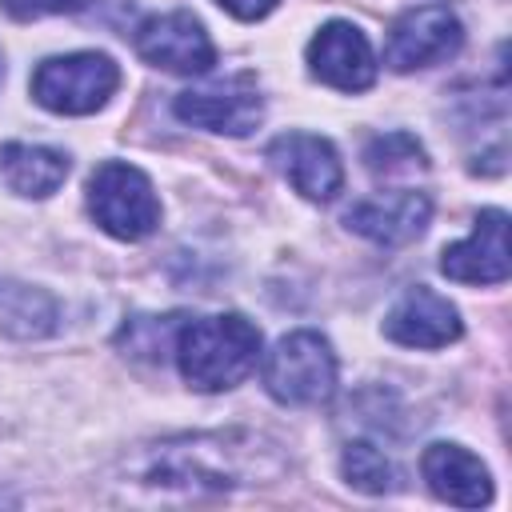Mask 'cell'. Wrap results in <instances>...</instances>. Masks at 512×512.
Wrapping results in <instances>:
<instances>
[{
    "mask_svg": "<svg viewBox=\"0 0 512 512\" xmlns=\"http://www.w3.org/2000/svg\"><path fill=\"white\" fill-rule=\"evenodd\" d=\"M128 484L152 496H224L252 484H272L288 472L276 440L252 428L184 432L140 448L128 464Z\"/></svg>",
    "mask_w": 512,
    "mask_h": 512,
    "instance_id": "1",
    "label": "cell"
},
{
    "mask_svg": "<svg viewBox=\"0 0 512 512\" xmlns=\"http://www.w3.org/2000/svg\"><path fill=\"white\" fill-rule=\"evenodd\" d=\"M180 376L196 392H224L236 388L260 360V328L240 312L220 316H192L180 320L172 340Z\"/></svg>",
    "mask_w": 512,
    "mask_h": 512,
    "instance_id": "2",
    "label": "cell"
},
{
    "mask_svg": "<svg viewBox=\"0 0 512 512\" xmlns=\"http://www.w3.org/2000/svg\"><path fill=\"white\" fill-rule=\"evenodd\" d=\"M264 388L292 408L328 404L336 392V352L320 332H288L264 356Z\"/></svg>",
    "mask_w": 512,
    "mask_h": 512,
    "instance_id": "3",
    "label": "cell"
},
{
    "mask_svg": "<svg viewBox=\"0 0 512 512\" xmlns=\"http://www.w3.org/2000/svg\"><path fill=\"white\" fill-rule=\"evenodd\" d=\"M88 212L116 240H144L160 228V200L152 180L120 160H104L88 176Z\"/></svg>",
    "mask_w": 512,
    "mask_h": 512,
    "instance_id": "4",
    "label": "cell"
},
{
    "mask_svg": "<svg viewBox=\"0 0 512 512\" xmlns=\"http://www.w3.org/2000/svg\"><path fill=\"white\" fill-rule=\"evenodd\" d=\"M120 88V68L104 52L52 56L32 72V96L40 108L60 116H88L112 100Z\"/></svg>",
    "mask_w": 512,
    "mask_h": 512,
    "instance_id": "5",
    "label": "cell"
},
{
    "mask_svg": "<svg viewBox=\"0 0 512 512\" xmlns=\"http://www.w3.org/2000/svg\"><path fill=\"white\" fill-rule=\"evenodd\" d=\"M464 28L448 4H420L408 8L384 40V64L392 72H416L428 64H444L460 52Z\"/></svg>",
    "mask_w": 512,
    "mask_h": 512,
    "instance_id": "6",
    "label": "cell"
},
{
    "mask_svg": "<svg viewBox=\"0 0 512 512\" xmlns=\"http://www.w3.org/2000/svg\"><path fill=\"white\" fill-rule=\"evenodd\" d=\"M176 116L192 128H208V132H224V136H248L264 120V96L256 88V76L236 72V76L212 80L204 88L180 92Z\"/></svg>",
    "mask_w": 512,
    "mask_h": 512,
    "instance_id": "7",
    "label": "cell"
},
{
    "mask_svg": "<svg viewBox=\"0 0 512 512\" xmlns=\"http://www.w3.org/2000/svg\"><path fill=\"white\" fill-rule=\"evenodd\" d=\"M136 52L148 64H156L164 72H180V76H200L216 64V48L192 12L148 16L136 28Z\"/></svg>",
    "mask_w": 512,
    "mask_h": 512,
    "instance_id": "8",
    "label": "cell"
},
{
    "mask_svg": "<svg viewBox=\"0 0 512 512\" xmlns=\"http://www.w3.org/2000/svg\"><path fill=\"white\" fill-rule=\"evenodd\" d=\"M308 68L316 80L340 92H364L376 80V56L368 36L348 20H328L308 40Z\"/></svg>",
    "mask_w": 512,
    "mask_h": 512,
    "instance_id": "9",
    "label": "cell"
},
{
    "mask_svg": "<svg viewBox=\"0 0 512 512\" xmlns=\"http://www.w3.org/2000/svg\"><path fill=\"white\" fill-rule=\"evenodd\" d=\"M268 160L276 164V172L308 200H332L344 188V164L336 156V148L324 136L312 132H284L268 144Z\"/></svg>",
    "mask_w": 512,
    "mask_h": 512,
    "instance_id": "10",
    "label": "cell"
},
{
    "mask_svg": "<svg viewBox=\"0 0 512 512\" xmlns=\"http://www.w3.org/2000/svg\"><path fill=\"white\" fill-rule=\"evenodd\" d=\"M460 332L464 324H460L456 304L424 284L408 288L384 316V336L404 348H444L460 340Z\"/></svg>",
    "mask_w": 512,
    "mask_h": 512,
    "instance_id": "11",
    "label": "cell"
},
{
    "mask_svg": "<svg viewBox=\"0 0 512 512\" xmlns=\"http://www.w3.org/2000/svg\"><path fill=\"white\" fill-rule=\"evenodd\" d=\"M432 220V200L424 192H384V196H368L356 200L344 212L348 232L380 244V248H400L412 244Z\"/></svg>",
    "mask_w": 512,
    "mask_h": 512,
    "instance_id": "12",
    "label": "cell"
},
{
    "mask_svg": "<svg viewBox=\"0 0 512 512\" xmlns=\"http://www.w3.org/2000/svg\"><path fill=\"white\" fill-rule=\"evenodd\" d=\"M440 272L460 284H504L508 280V212L484 208L472 224V236L444 248Z\"/></svg>",
    "mask_w": 512,
    "mask_h": 512,
    "instance_id": "13",
    "label": "cell"
},
{
    "mask_svg": "<svg viewBox=\"0 0 512 512\" xmlns=\"http://www.w3.org/2000/svg\"><path fill=\"white\" fill-rule=\"evenodd\" d=\"M420 476L432 488V496L456 504V508H484L492 504V476L480 456H472L460 444H428L420 456Z\"/></svg>",
    "mask_w": 512,
    "mask_h": 512,
    "instance_id": "14",
    "label": "cell"
},
{
    "mask_svg": "<svg viewBox=\"0 0 512 512\" xmlns=\"http://www.w3.org/2000/svg\"><path fill=\"white\" fill-rule=\"evenodd\" d=\"M68 176V156L44 144H4L0 148V180L16 196L44 200L52 196Z\"/></svg>",
    "mask_w": 512,
    "mask_h": 512,
    "instance_id": "15",
    "label": "cell"
},
{
    "mask_svg": "<svg viewBox=\"0 0 512 512\" xmlns=\"http://www.w3.org/2000/svg\"><path fill=\"white\" fill-rule=\"evenodd\" d=\"M60 308L52 292L20 284V280H0V332L12 340H44L56 332Z\"/></svg>",
    "mask_w": 512,
    "mask_h": 512,
    "instance_id": "16",
    "label": "cell"
},
{
    "mask_svg": "<svg viewBox=\"0 0 512 512\" xmlns=\"http://www.w3.org/2000/svg\"><path fill=\"white\" fill-rule=\"evenodd\" d=\"M364 168L380 180H392V176H412V172H424L428 168V156L420 148L416 136L408 132H388V136H376L368 148H364Z\"/></svg>",
    "mask_w": 512,
    "mask_h": 512,
    "instance_id": "17",
    "label": "cell"
},
{
    "mask_svg": "<svg viewBox=\"0 0 512 512\" xmlns=\"http://www.w3.org/2000/svg\"><path fill=\"white\" fill-rule=\"evenodd\" d=\"M340 468H344V480L368 496H384L396 488V472H392L388 456L368 440H352L340 456Z\"/></svg>",
    "mask_w": 512,
    "mask_h": 512,
    "instance_id": "18",
    "label": "cell"
},
{
    "mask_svg": "<svg viewBox=\"0 0 512 512\" xmlns=\"http://www.w3.org/2000/svg\"><path fill=\"white\" fill-rule=\"evenodd\" d=\"M12 20H36V16H60V12H80L88 0H0Z\"/></svg>",
    "mask_w": 512,
    "mask_h": 512,
    "instance_id": "19",
    "label": "cell"
},
{
    "mask_svg": "<svg viewBox=\"0 0 512 512\" xmlns=\"http://www.w3.org/2000/svg\"><path fill=\"white\" fill-rule=\"evenodd\" d=\"M224 12H232L236 20H264L280 0H216Z\"/></svg>",
    "mask_w": 512,
    "mask_h": 512,
    "instance_id": "20",
    "label": "cell"
},
{
    "mask_svg": "<svg viewBox=\"0 0 512 512\" xmlns=\"http://www.w3.org/2000/svg\"><path fill=\"white\" fill-rule=\"evenodd\" d=\"M0 76H4V60H0Z\"/></svg>",
    "mask_w": 512,
    "mask_h": 512,
    "instance_id": "21",
    "label": "cell"
}]
</instances>
